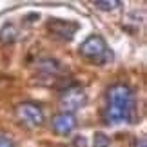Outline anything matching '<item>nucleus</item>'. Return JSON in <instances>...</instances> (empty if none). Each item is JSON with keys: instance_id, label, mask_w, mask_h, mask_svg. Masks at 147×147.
<instances>
[{"instance_id": "6", "label": "nucleus", "mask_w": 147, "mask_h": 147, "mask_svg": "<svg viewBox=\"0 0 147 147\" xmlns=\"http://www.w3.org/2000/svg\"><path fill=\"white\" fill-rule=\"evenodd\" d=\"M51 127L58 134H69L73 129L76 127V118H75V115H71V113H58V115H55L53 120H51Z\"/></svg>"}, {"instance_id": "10", "label": "nucleus", "mask_w": 147, "mask_h": 147, "mask_svg": "<svg viewBox=\"0 0 147 147\" xmlns=\"http://www.w3.org/2000/svg\"><path fill=\"white\" fill-rule=\"evenodd\" d=\"M111 145V140L107 134L104 133H94L93 136V147H109Z\"/></svg>"}, {"instance_id": "5", "label": "nucleus", "mask_w": 147, "mask_h": 147, "mask_svg": "<svg viewBox=\"0 0 147 147\" xmlns=\"http://www.w3.org/2000/svg\"><path fill=\"white\" fill-rule=\"evenodd\" d=\"M78 26L76 22H71V20H62V18H51L49 24H47V29L53 36L60 38V40H71L73 36L76 35L78 31Z\"/></svg>"}, {"instance_id": "13", "label": "nucleus", "mask_w": 147, "mask_h": 147, "mask_svg": "<svg viewBox=\"0 0 147 147\" xmlns=\"http://www.w3.org/2000/svg\"><path fill=\"white\" fill-rule=\"evenodd\" d=\"M134 147H147L145 138H140V140H136V144H134Z\"/></svg>"}, {"instance_id": "11", "label": "nucleus", "mask_w": 147, "mask_h": 147, "mask_svg": "<svg viewBox=\"0 0 147 147\" xmlns=\"http://www.w3.org/2000/svg\"><path fill=\"white\" fill-rule=\"evenodd\" d=\"M0 147H15V142L7 134H0Z\"/></svg>"}, {"instance_id": "9", "label": "nucleus", "mask_w": 147, "mask_h": 147, "mask_svg": "<svg viewBox=\"0 0 147 147\" xmlns=\"http://www.w3.org/2000/svg\"><path fill=\"white\" fill-rule=\"evenodd\" d=\"M122 2H118V0H96L94 2V7L100 9V11H113V9H116V7H120Z\"/></svg>"}, {"instance_id": "4", "label": "nucleus", "mask_w": 147, "mask_h": 147, "mask_svg": "<svg viewBox=\"0 0 147 147\" xmlns=\"http://www.w3.org/2000/svg\"><path fill=\"white\" fill-rule=\"evenodd\" d=\"M16 116L20 118L22 123H26V125H29V127H40L44 123V120H46L42 107H38L36 104H33V102L20 104L16 107Z\"/></svg>"}, {"instance_id": "1", "label": "nucleus", "mask_w": 147, "mask_h": 147, "mask_svg": "<svg viewBox=\"0 0 147 147\" xmlns=\"http://www.w3.org/2000/svg\"><path fill=\"white\" fill-rule=\"evenodd\" d=\"M136 113V100L133 89L125 84H115L107 91V105L104 111L105 123H133Z\"/></svg>"}, {"instance_id": "2", "label": "nucleus", "mask_w": 147, "mask_h": 147, "mask_svg": "<svg viewBox=\"0 0 147 147\" xmlns=\"http://www.w3.org/2000/svg\"><path fill=\"white\" fill-rule=\"evenodd\" d=\"M80 55L86 60L93 62L96 65H105L113 60V51L109 49L107 42L100 35H91L80 44Z\"/></svg>"}, {"instance_id": "3", "label": "nucleus", "mask_w": 147, "mask_h": 147, "mask_svg": "<svg viewBox=\"0 0 147 147\" xmlns=\"http://www.w3.org/2000/svg\"><path fill=\"white\" fill-rule=\"evenodd\" d=\"M87 102V94L84 91V87L80 86H69L65 87L60 94V105H62V113H75L78 109H82Z\"/></svg>"}, {"instance_id": "8", "label": "nucleus", "mask_w": 147, "mask_h": 147, "mask_svg": "<svg viewBox=\"0 0 147 147\" xmlns=\"http://www.w3.org/2000/svg\"><path fill=\"white\" fill-rule=\"evenodd\" d=\"M16 38H18V29H16V26L5 24L2 29H0V40L4 44H11V42H15Z\"/></svg>"}, {"instance_id": "7", "label": "nucleus", "mask_w": 147, "mask_h": 147, "mask_svg": "<svg viewBox=\"0 0 147 147\" xmlns=\"http://www.w3.org/2000/svg\"><path fill=\"white\" fill-rule=\"evenodd\" d=\"M38 69H40L44 75L53 78V76L58 75V73H62V64L55 58H42L38 62Z\"/></svg>"}, {"instance_id": "12", "label": "nucleus", "mask_w": 147, "mask_h": 147, "mask_svg": "<svg viewBox=\"0 0 147 147\" xmlns=\"http://www.w3.org/2000/svg\"><path fill=\"white\" fill-rule=\"evenodd\" d=\"M73 145H75V147H87V140L84 138V136H75Z\"/></svg>"}]
</instances>
